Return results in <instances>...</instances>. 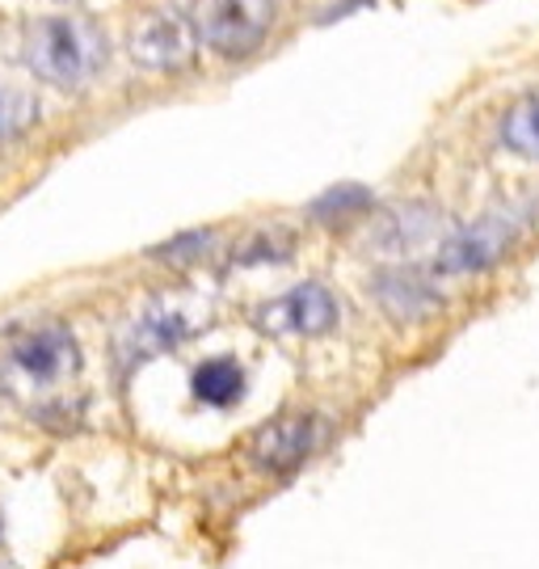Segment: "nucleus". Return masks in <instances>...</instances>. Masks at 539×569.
<instances>
[{
	"instance_id": "obj_1",
	"label": "nucleus",
	"mask_w": 539,
	"mask_h": 569,
	"mask_svg": "<svg viewBox=\"0 0 539 569\" xmlns=\"http://www.w3.org/2000/svg\"><path fill=\"white\" fill-rule=\"evenodd\" d=\"M26 68L56 89H80L101 72L106 39L80 18H39L21 42Z\"/></svg>"
},
{
	"instance_id": "obj_2",
	"label": "nucleus",
	"mask_w": 539,
	"mask_h": 569,
	"mask_svg": "<svg viewBox=\"0 0 539 569\" xmlns=\"http://www.w3.org/2000/svg\"><path fill=\"white\" fill-rule=\"evenodd\" d=\"M194 34H199L223 60L253 56L270 26H275V0H199L194 4Z\"/></svg>"
},
{
	"instance_id": "obj_3",
	"label": "nucleus",
	"mask_w": 539,
	"mask_h": 569,
	"mask_svg": "<svg viewBox=\"0 0 539 569\" xmlns=\"http://www.w3.org/2000/svg\"><path fill=\"white\" fill-rule=\"evenodd\" d=\"M522 224H527V216H522L519 207H501V211L480 216L477 224L456 228L439 244V253H435V274H477V270H489L510 244L519 241Z\"/></svg>"
},
{
	"instance_id": "obj_4",
	"label": "nucleus",
	"mask_w": 539,
	"mask_h": 569,
	"mask_svg": "<svg viewBox=\"0 0 539 569\" xmlns=\"http://www.w3.org/2000/svg\"><path fill=\"white\" fill-rule=\"evenodd\" d=\"M194 326H199L194 312H186L181 305H169V300L148 305L140 317H131V321L122 326L119 342H114L119 367L131 371V367L148 363V359H157L164 350H178L181 342H190Z\"/></svg>"
},
{
	"instance_id": "obj_5",
	"label": "nucleus",
	"mask_w": 539,
	"mask_h": 569,
	"mask_svg": "<svg viewBox=\"0 0 539 569\" xmlns=\"http://www.w3.org/2000/svg\"><path fill=\"white\" fill-rule=\"evenodd\" d=\"M329 439V422L317 413H282L249 439V460L261 472H291L312 460Z\"/></svg>"
},
{
	"instance_id": "obj_6",
	"label": "nucleus",
	"mask_w": 539,
	"mask_h": 569,
	"mask_svg": "<svg viewBox=\"0 0 539 569\" xmlns=\"http://www.w3.org/2000/svg\"><path fill=\"white\" fill-rule=\"evenodd\" d=\"M253 326L279 338H317L338 326V300L320 283H300L253 312Z\"/></svg>"
},
{
	"instance_id": "obj_7",
	"label": "nucleus",
	"mask_w": 539,
	"mask_h": 569,
	"mask_svg": "<svg viewBox=\"0 0 539 569\" xmlns=\"http://www.w3.org/2000/svg\"><path fill=\"white\" fill-rule=\"evenodd\" d=\"M9 363L18 367L30 385H56L63 376H72L80 367L77 338L63 326H42L21 333L18 342L9 346Z\"/></svg>"
},
{
	"instance_id": "obj_8",
	"label": "nucleus",
	"mask_w": 539,
	"mask_h": 569,
	"mask_svg": "<svg viewBox=\"0 0 539 569\" xmlns=\"http://www.w3.org/2000/svg\"><path fill=\"white\" fill-rule=\"evenodd\" d=\"M194 26L173 13V9H160L152 18H143L131 34V56L143 68H157V72H173L181 63H190L194 56Z\"/></svg>"
},
{
	"instance_id": "obj_9",
	"label": "nucleus",
	"mask_w": 539,
	"mask_h": 569,
	"mask_svg": "<svg viewBox=\"0 0 539 569\" xmlns=\"http://www.w3.org/2000/svg\"><path fill=\"white\" fill-rule=\"evenodd\" d=\"M376 296L397 321H418V317H430L439 308V291L418 270H388V274H380Z\"/></svg>"
},
{
	"instance_id": "obj_10",
	"label": "nucleus",
	"mask_w": 539,
	"mask_h": 569,
	"mask_svg": "<svg viewBox=\"0 0 539 569\" xmlns=\"http://www.w3.org/2000/svg\"><path fill=\"white\" fill-rule=\"evenodd\" d=\"M442 228V216L426 203H409L397 207L392 216H383V224L376 228V244L388 249V253H400V249H413V244L430 241Z\"/></svg>"
},
{
	"instance_id": "obj_11",
	"label": "nucleus",
	"mask_w": 539,
	"mask_h": 569,
	"mask_svg": "<svg viewBox=\"0 0 539 569\" xmlns=\"http://www.w3.org/2000/svg\"><path fill=\"white\" fill-rule=\"evenodd\" d=\"M190 392H194V401L211 409H228L237 406L240 397H244V367L237 359H207V363L194 367V376H190Z\"/></svg>"
},
{
	"instance_id": "obj_12",
	"label": "nucleus",
	"mask_w": 539,
	"mask_h": 569,
	"mask_svg": "<svg viewBox=\"0 0 539 569\" xmlns=\"http://www.w3.org/2000/svg\"><path fill=\"white\" fill-rule=\"evenodd\" d=\"M501 143L515 157L539 161V89L536 93H522L519 102L501 114Z\"/></svg>"
},
{
	"instance_id": "obj_13",
	"label": "nucleus",
	"mask_w": 539,
	"mask_h": 569,
	"mask_svg": "<svg viewBox=\"0 0 539 569\" xmlns=\"http://www.w3.org/2000/svg\"><path fill=\"white\" fill-rule=\"evenodd\" d=\"M34 119H39V102L18 84H0V140L21 136Z\"/></svg>"
},
{
	"instance_id": "obj_14",
	"label": "nucleus",
	"mask_w": 539,
	"mask_h": 569,
	"mask_svg": "<svg viewBox=\"0 0 539 569\" xmlns=\"http://www.w3.org/2000/svg\"><path fill=\"white\" fill-rule=\"evenodd\" d=\"M371 190H362V186H338V190H329V194H320L317 203H312V216L317 220H341V216H355L362 207H371Z\"/></svg>"
},
{
	"instance_id": "obj_15",
	"label": "nucleus",
	"mask_w": 539,
	"mask_h": 569,
	"mask_svg": "<svg viewBox=\"0 0 539 569\" xmlns=\"http://www.w3.org/2000/svg\"><path fill=\"white\" fill-rule=\"evenodd\" d=\"M216 241V232H186L181 241H169L157 249V258H190V253H199L207 244Z\"/></svg>"
}]
</instances>
